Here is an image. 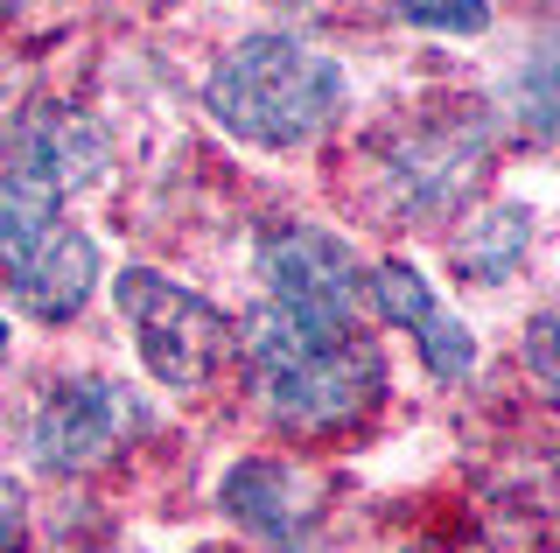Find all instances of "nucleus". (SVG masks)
Here are the masks:
<instances>
[{"label":"nucleus","instance_id":"obj_1","mask_svg":"<svg viewBox=\"0 0 560 553\" xmlns=\"http://www.w3.org/2000/svg\"><path fill=\"white\" fill-rule=\"evenodd\" d=\"M238 351H245L259 407L280 427H302V435L358 427L385 392V365L358 337V322H315V316L259 302L238 330Z\"/></svg>","mask_w":560,"mask_h":553},{"label":"nucleus","instance_id":"obj_2","mask_svg":"<svg viewBox=\"0 0 560 553\" xmlns=\"http://www.w3.org/2000/svg\"><path fill=\"white\" fill-rule=\"evenodd\" d=\"M203 106L224 133L253 148H308L343 113V71L294 36H245L218 57Z\"/></svg>","mask_w":560,"mask_h":553},{"label":"nucleus","instance_id":"obj_3","mask_svg":"<svg viewBox=\"0 0 560 553\" xmlns=\"http://www.w3.org/2000/svg\"><path fill=\"white\" fill-rule=\"evenodd\" d=\"M113 302H119V316H127V330L140 343V365L162 378V386L203 392L210 378H218L224 351H232V330H224V316L203 295L175 287L168 273L127 267L113 281Z\"/></svg>","mask_w":560,"mask_h":553},{"label":"nucleus","instance_id":"obj_4","mask_svg":"<svg viewBox=\"0 0 560 553\" xmlns=\"http://www.w3.org/2000/svg\"><path fill=\"white\" fill-rule=\"evenodd\" d=\"M140 427H148V407L127 386H113V378H63V386L43 392V407L28 421V456L49 476H92Z\"/></svg>","mask_w":560,"mask_h":553},{"label":"nucleus","instance_id":"obj_5","mask_svg":"<svg viewBox=\"0 0 560 553\" xmlns=\"http://www.w3.org/2000/svg\"><path fill=\"white\" fill-rule=\"evenodd\" d=\"M259 281H267L273 308H294V316H315V322H358V302H364L358 252L337 232L302 224V217L273 224L259 238Z\"/></svg>","mask_w":560,"mask_h":553},{"label":"nucleus","instance_id":"obj_6","mask_svg":"<svg viewBox=\"0 0 560 553\" xmlns=\"http://www.w3.org/2000/svg\"><path fill=\"white\" fill-rule=\"evenodd\" d=\"M483 154H490V127L477 113H442L428 127L399 133L385 168H393V189L413 217H442L469 197V183L483 176Z\"/></svg>","mask_w":560,"mask_h":553},{"label":"nucleus","instance_id":"obj_7","mask_svg":"<svg viewBox=\"0 0 560 553\" xmlns=\"http://www.w3.org/2000/svg\"><path fill=\"white\" fill-rule=\"evenodd\" d=\"M218 505L273 553H323L315 546V518H323V483L280 456H245L224 470Z\"/></svg>","mask_w":560,"mask_h":553},{"label":"nucleus","instance_id":"obj_8","mask_svg":"<svg viewBox=\"0 0 560 553\" xmlns=\"http://www.w3.org/2000/svg\"><path fill=\"white\" fill-rule=\"evenodd\" d=\"M0 162H8L0 176H28V183L70 197V189L105 176V127L84 119L78 106L35 98V106H22L8 127H0Z\"/></svg>","mask_w":560,"mask_h":553},{"label":"nucleus","instance_id":"obj_9","mask_svg":"<svg viewBox=\"0 0 560 553\" xmlns=\"http://www.w3.org/2000/svg\"><path fill=\"white\" fill-rule=\"evenodd\" d=\"M364 295L378 302V316L393 322V330H407L420 343V365L442 378V386H455V378L477 372V337H469L463 322L434 302V287H428V273H420V267H407V259H385V267L364 273Z\"/></svg>","mask_w":560,"mask_h":553},{"label":"nucleus","instance_id":"obj_10","mask_svg":"<svg viewBox=\"0 0 560 553\" xmlns=\"http://www.w3.org/2000/svg\"><path fill=\"white\" fill-rule=\"evenodd\" d=\"M98 273H105L98 246L84 232H70V224H57V232L14 267V302H22L35 322H70L84 302H92Z\"/></svg>","mask_w":560,"mask_h":553},{"label":"nucleus","instance_id":"obj_11","mask_svg":"<svg viewBox=\"0 0 560 553\" xmlns=\"http://www.w3.org/2000/svg\"><path fill=\"white\" fill-rule=\"evenodd\" d=\"M525 246H533V217L512 203V211H490L455 238V267H463L469 281H504L525 259Z\"/></svg>","mask_w":560,"mask_h":553},{"label":"nucleus","instance_id":"obj_12","mask_svg":"<svg viewBox=\"0 0 560 553\" xmlns=\"http://www.w3.org/2000/svg\"><path fill=\"white\" fill-rule=\"evenodd\" d=\"M57 203H63L57 189H43L28 176H0V259H8V267H22V259L57 232Z\"/></svg>","mask_w":560,"mask_h":553},{"label":"nucleus","instance_id":"obj_13","mask_svg":"<svg viewBox=\"0 0 560 553\" xmlns=\"http://www.w3.org/2000/svg\"><path fill=\"white\" fill-rule=\"evenodd\" d=\"M413 28H434V36H483L490 28V8L483 0H399Z\"/></svg>","mask_w":560,"mask_h":553},{"label":"nucleus","instance_id":"obj_14","mask_svg":"<svg viewBox=\"0 0 560 553\" xmlns=\"http://www.w3.org/2000/svg\"><path fill=\"white\" fill-rule=\"evenodd\" d=\"M525 372L539 378V392L560 407V308H539L525 322Z\"/></svg>","mask_w":560,"mask_h":553},{"label":"nucleus","instance_id":"obj_15","mask_svg":"<svg viewBox=\"0 0 560 553\" xmlns=\"http://www.w3.org/2000/svg\"><path fill=\"white\" fill-rule=\"evenodd\" d=\"M22 532H28V505L14 483H0V553H22Z\"/></svg>","mask_w":560,"mask_h":553},{"label":"nucleus","instance_id":"obj_16","mask_svg":"<svg viewBox=\"0 0 560 553\" xmlns=\"http://www.w3.org/2000/svg\"><path fill=\"white\" fill-rule=\"evenodd\" d=\"M539 84H553V92H560V28H553V43H547V71H539Z\"/></svg>","mask_w":560,"mask_h":553},{"label":"nucleus","instance_id":"obj_17","mask_svg":"<svg viewBox=\"0 0 560 553\" xmlns=\"http://www.w3.org/2000/svg\"><path fill=\"white\" fill-rule=\"evenodd\" d=\"M14 8H28V0H0V14H14Z\"/></svg>","mask_w":560,"mask_h":553},{"label":"nucleus","instance_id":"obj_18","mask_svg":"<svg viewBox=\"0 0 560 553\" xmlns=\"http://www.w3.org/2000/svg\"><path fill=\"white\" fill-rule=\"evenodd\" d=\"M0 351H8V330H0Z\"/></svg>","mask_w":560,"mask_h":553}]
</instances>
